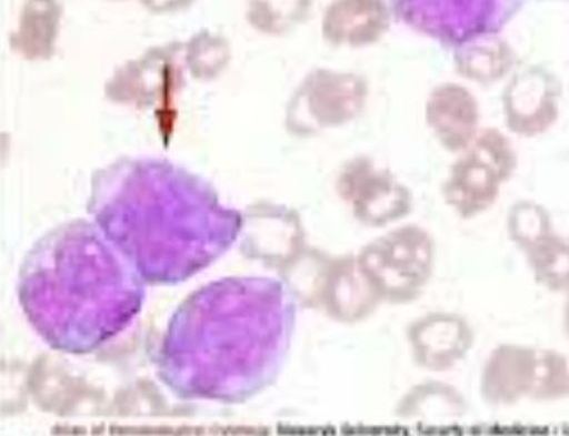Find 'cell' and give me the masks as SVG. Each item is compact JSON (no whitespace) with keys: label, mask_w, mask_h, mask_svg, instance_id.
Listing matches in <instances>:
<instances>
[{"label":"cell","mask_w":569,"mask_h":436,"mask_svg":"<svg viewBox=\"0 0 569 436\" xmlns=\"http://www.w3.org/2000/svg\"><path fill=\"white\" fill-rule=\"evenodd\" d=\"M569 398V359L555 348L537 347L536 381L530 402L550 405Z\"/></svg>","instance_id":"18"},{"label":"cell","mask_w":569,"mask_h":436,"mask_svg":"<svg viewBox=\"0 0 569 436\" xmlns=\"http://www.w3.org/2000/svg\"><path fill=\"white\" fill-rule=\"evenodd\" d=\"M358 257L383 304L408 305L420 300L431 282L437 242L421 225H399L368 242Z\"/></svg>","instance_id":"1"},{"label":"cell","mask_w":569,"mask_h":436,"mask_svg":"<svg viewBox=\"0 0 569 436\" xmlns=\"http://www.w3.org/2000/svg\"><path fill=\"white\" fill-rule=\"evenodd\" d=\"M503 108L508 128L519 136H537L556 121L555 102L533 73L513 80L505 93Z\"/></svg>","instance_id":"13"},{"label":"cell","mask_w":569,"mask_h":436,"mask_svg":"<svg viewBox=\"0 0 569 436\" xmlns=\"http://www.w3.org/2000/svg\"><path fill=\"white\" fill-rule=\"evenodd\" d=\"M232 61V48L223 36L203 29L184 44V63L188 73L198 82H212L227 70Z\"/></svg>","instance_id":"15"},{"label":"cell","mask_w":569,"mask_h":436,"mask_svg":"<svg viewBox=\"0 0 569 436\" xmlns=\"http://www.w3.org/2000/svg\"><path fill=\"white\" fill-rule=\"evenodd\" d=\"M196 0H139L148 12L153 14H173L191 7Z\"/></svg>","instance_id":"19"},{"label":"cell","mask_w":569,"mask_h":436,"mask_svg":"<svg viewBox=\"0 0 569 436\" xmlns=\"http://www.w3.org/2000/svg\"><path fill=\"white\" fill-rule=\"evenodd\" d=\"M537 347L502 343L482 367L480 393L487 406L508 408L530 400L536 381Z\"/></svg>","instance_id":"7"},{"label":"cell","mask_w":569,"mask_h":436,"mask_svg":"<svg viewBox=\"0 0 569 436\" xmlns=\"http://www.w3.org/2000/svg\"><path fill=\"white\" fill-rule=\"evenodd\" d=\"M406 338L418 368L443 374L458 367L471 353L476 332L470 321L458 312L433 311L412 321Z\"/></svg>","instance_id":"6"},{"label":"cell","mask_w":569,"mask_h":436,"mask_svg":"<svg viewBox=\"0 0 569 436\" xmlns=\"http://www.w3.org/2000/svg\"><path fill=\"white\" fill-rule=\"evenodd\" d=\"M184 44L150 48L137 59L117 68L107 80V99L138 108L166 105L184 85Z\"/></svg>","instance_id":"5"},{"label":"cell","mask_w":569,"mask_h":436,"mask_svg":"<svg viewBox=\"0 0 569 436\" xmlns=\"http://www.w3.org/2000/svg\"><path fill=\"white\" fill-rule=\"evenodd\" d=\"M535 282L555 294L569 293V240L557 233L523 253Z\"/></svg>","instance_id":"14"},{"label":"cell","mask_w":569,"mask_h":436,"mask_svg":"<svg viewBox=\"0 0 569 436\" xmlns=\"http://www.w3.org/2000/svg\"><path fill=\"white\" fill-rule=\"evenodd\" d=\"M427 123L445 150L460 154L480 132L479 105L465 88L442 85L429 97Z\"/></svg>","instance_id":"9"},{"label":"cell","mask_w":569,"mask_h":436,"mask_svg":"<svg viewBox=\"0 0 569 436\" xmlns=\"http://www.w3.org/2000/svg\"><path fill=\"white\" fill-rule=\"evenodd\" d=\"M367 95V84L356 74L315 70L295 91L288 123L298 133L346 125L361 114Z\"/></svg>","instance_id":"4"},{"label":"cell","mask_w":569,"mask_h":436,"mask_svg":"<svg viewBox=\"0 0 569 436\" xmlns=\"http://www.w3.org/2000/svg\"><path fill=\"white\" fill-rule=\"evenodd\" d=\"M336 187L352 217L365 227H389L415 210L410 187L368 155L348 160L338 174Z\"/></svg>","instance_id":"3"},{"label":"cell","mask_w":569,"mask_h":436,"mask_svg":"<svg viewBox=\"0 0 569 436\" xmlns=\"http://www.w3.org/2000/svg\"><path fill=\"white\" fill-rule=\"evenodd\" d=\"M62 18L61 0H23L10 48L24 61H50L57 52Z\"/></svg>","instance_id":"12"},{"label":"cell","mask_w":569,"mask_h":436,"mask_svg":"<svg viewBox=\"0 0 569 436\" xmlns=\"http://www.w3.org/2000/svg\"><path fill=\"white\" fill-rule=\"evenodd\" d=\"M469 414V403L458 387L429 379L411 386L396 403L399 422L420 425H453Z\"/></svg>","instance_id":"11"},{"label":"cell","mask_w":569,"mask_h":436,"mask_svg":"<svg viewBox=\"0 0 569 436\" xmlns=\"http://www.w3.org/2000/svg\"><path fill=\"white\" fill-rule=\"evenodd\" d=\"M321 305L331 320L346 326L368 321L383 305L378 290L359 261L358 253L335 257Z\"/></svg>","instance_id":"8"},{"label":"cell","mask_w":569,"mask_h":436,"mask_svg":"<svg viewBox=\"0 0 569 436\" xmlns=\"http://www.w3.org/2000/svg\"><path fill=\"white\" fill-rule=\"evenodd\" d=\"M562 326L563 332H566V335L569 338V293L567 294L566 305H563Z\"/></svg>","instance_id":"20"},{"label":"cell","mask_w":569,"mask_h":436,"mask_svg":"<svg viewBox=\"0 0 569 436\" xmlns=\"http://www.w3.org/2000/svg\"><path fill=\"white\" fill-rule=\"evenodd\" d=\"M517 170L511 140L498 129H482L450 166L442 185L443 201L460 219L479 217L496 206L502 186Z\"/></svg>","instance_id":"2"},{"label":"cell","mask_w":569,"mask_h":436,"mask_svg":"<svg viewBox=\"0 0 569 436\" xmlns=\"http://www.w3.org/2000/svg\"><path fill=\"white\" fill-rule=\"evenodd\" d=\"M507 231L509 240L523 253L556 233L549 210L531 199H520L511 204L507 214Z\"/></svg>","instance_id":"17"},{"label":"cell","mask_w":569,"mask_h":436,"mask_svg":"<svg viewBox=\"0 0 569 436\" xmlns=\"http://www.w3.org/2000/svg\"><path fill=\"white\" fill-rule=\"evenodd\" d=\"M388 26L385 0H336L326 10L321 31L331 44L362 47L378 41Z\"/></svg>","instance_id":"10"},{"label":"cell","mask_w":569,"mask_h":436,"mask_svg":"<svg viewBox=\"0 0 569 436\" xmlns=\"http://www.w3.org/2000/svg\"><path fill=\"white\" fill-rule=\"evenodd\" d=\"M311 0H247L246 19L260 34L279 37L302 24Z\"/></svg>","instance_id":"16"}]
</instances>
